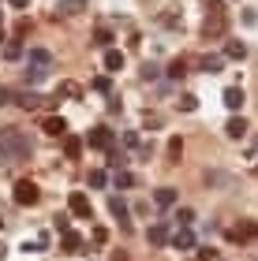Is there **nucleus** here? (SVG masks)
<instances>
[{
    "instance_id": "obj_1",
    "label": "nucleus",
    "mask_w": 258,
    "mask_h": 261,
    "mask_svg": "<svg viewBox=\"0 0 258 261\" xmlns=\"http://www.w3.org/2000/svg\"><path fill=\"white\" fill-rule=\"evenodd\" d=\"M30 153H34V146H30V138H27V130L0 127V161L15 164V161H27Z\"/></svg>"
},
{
    "instance_id": "obj_2",
    "label": "nucleus",
    "mask_w": 258,
    "mask_h": 261,
    "mask_svg": "<svg viewBox=\"0 0 258 261\" xmlns=\"http://www.w3.org/2000/svg\"><path fill=\"white\" fill-rule=\"evenodd\" d=\"M49 71H53V53L49 49H30V56H27V79L38 86V82L49 79Z\"/></svg>"
},
{
    "instance_id": "obj_3",
    "label": "nucleus",
    "mask_w": 258,
    "mask_h": 261,
    "mask_svg": "<svg viewBox=\"0 0 258 261\" xmlns=\"http://www.w3.org/2000/svg\"><path fill=\"white\" fill-rule=\"evenodd\" d=\"M225 30H228L225 8H217V11H206V22H202V38H206V41H221V38H225Z\"/></svg>"
},
{
    "instance_id": "obj_4",
    "label": "nucleus",
    "mask_w": 258,
    "mask_h": 261,
    "mask_svg": "<svg viewBox=\"0 0 258 261\" xmlns=\"http://www.w3.org/2000/svg\"><path fill=\"white\" fill-rule=\"evenodd\" d=\"M15 205H38L41 201V191H38V183H30V179H19L15 183Z\"/></svg>"
},
{
    "instance_id": "obj_5",
    "label": "nucleus",
    "mask_w": 258,
    "mask_h": 261,
    "mask_svg": "<svg viewBox=\"0 0 258 261\" xmlns=\"http://www.w3.org/2000/svg\"><path fill=\"white\" fill-rule=\"evenodd\" d=\"M228 239H232V243H251V239H258V220H243V224H236V228L228 231Z\"/></svg>"
},
{
    "instance_id": "obj_6",
    "label": "nucleus",
    "mask_w": 258,
    "mask_h": 261,
    "mask_svg": "<svg viewBox=\"0 0 258 261\" xmlns=\"http://www.w3.org/2000/svg\"><path fill=\"white\" fill-rule=\"evenodd\" d=\"M67 209H72V217H93V205H90V198H86L83 191H72Z\"/></svg>"
},
{
    "instance_id": "obj_7",
    "label": "nucleus",
    "mask_w": 258,
    "mask_h": 261,
    "mask_svg": "<svg viewBox=\"0 0 258 261\" xmlns=\"http://www.w3.org/2000/svg\"><path fill=\"white\" fill-rule=\"evenodd\" d=\"M15 97H19V105H22L27 112H34V109H45V105H53V101H56V97H41V93H34V90H27V93H15Z\"/></svg>"
},
{
    "instance_id": "obj_8",
    "label": "nucleus",
    "mask_w": 258,
    "mask_h": 261,
    "mask_svg": "<svg viewBox=\"0 0 258 261\" xmlns=\"http://www.w3.org/2000/svg\"><path fill=\"white\" fill-rule=\"evenodd\" d=\"M86 142L93 149H112V130L109 127H93L90 135H86Z\"/></svg>"
},
{
    "instance_id": "obj_9",
    "label": "nucleus",
    "mask_w": 258,
    "mask_h": 261,
    "mask_svg": "<svg viewBox=\"0 0 258 261\" xmlns=\"http://www.w3.org/2000/svg\"><path fill=\"white\" fill-rule=\"evenodd\" d=\"M41 130H45V135L64 138L67 135V120H64V116H41Z\"/></svg>"
},
{
    "instance_id": "obj_10",
    "label": "nucleus",
    "mask_w": 258,
    "mask_h": 261,
    "mask_svg": "<svg viewBox=\"0 0 258 261\" xmlns=\"http://www.w3.org/2000/svg\"><path fill=\"white\" fill-rule=\"evenodd\" d=\"M221 101H225V109L240 112V109H243V101H247V97H243V86H228L225 93H221Z\"/></svg>"
},
{
    "instance_id": "obj_11",
    "label": "nucleus",
    "mask_w": 258,
    "mask_h": 261,
    "mask_svg": "<svg viewBox=\"0 0 258 261\" xmlns=\"http://www.w3.org/2000/svg\"><path fill=\"white\" fill-rule=\"evenodd\" d=\"M64 157H67V161H79V157H83V138H79V135H64Z\"/></svg>"
},
{
    "instance_id": "obj_12",
    "label": "nucleus",
    "mask_w": 258,
    "mask_h": 261,
    "mask_svg": "<svg viewBox=\"0 0 258 261\" xmlns=\"http://www.w3.org/2000/svg\"><path fill=\"white\" fill-rule=\"evenodd\" d=\"M176 198H180V194H176V187H157V191H154V201H157L161 209H172Z\"/></svg>"
},
{
    "instance_id": "obj_13",
    "label": "nucleus",
    "mask_w": 258,
    "mask_h": 261,
    "mask_svg": "<svg viewBox=\"0 0 258 261\" xmlns=\"http://www.w3.org/2000/svg\"><path fill=\"white\" fill-rule=\"evenodd\" d=\"M169 243L176 246V250H191V246H195V235H191V228H180L176 235H169Z\"/></svg>"
},
{
    "instance_id": "obj_14",
    "label": "nucleus",
    "mask_w": 258,
    "mask_h": 261,
    "mask_svg": "<svg viewBox=\"0 0 258 261\" xmlns=\"http://www.w3.org/2000/svg\"><path fill=\"white\" fill-rule=\"evenodd\" d=\"M225 135L228 138H243L247 135V120H243V116H232V120L225 123Z\"/></svg>"
},
{
    "instance_id": "obj_15",
    "label": "nucleus",
    "mask_w": 258,
    "mask_h": 261,
    "mask_svg": "<svg viewBox=\"0 0 258 261\" xmlns=\"http://www.w3.org/2000/svg\"><path fill=\"white\" fill-rule=\"evenodd\" d=\"M109 213L127 228V217H131V213H127V201H124V198H109Z\"/></svg>"
},
{
    "instance_id": "obj_16",
    "label": "nucleus",
    "mask_w": 258,
    "mask_h": 261,
    "mask_svg": "<svg viewBox=\"0 0 258 261\" xmlns=\"http://www.w3.org/2000/svg\"><path fill=\"white\" fill-rule=\"evenodd\" d=\"M64 254H83V235H75V231H64Z\"/></svg>"
},
{
    "instance_id": "obj_17",
    "label": "nucleus",
    "mask_w": 258,
    "mask_h": 261,
    "mask_svg": "<svg viewBox=\"0 0 258 261\" xmlns=\"http://www.w3.org/2000/svg\"><path fill=\"white\" fill-rule=\"evenodd\" d=\"M198 67H202L206 75H217V71L225 67V56H202V60H198Z\"/></svg>"
},
{
    "instance_id": "obj_18",
    "label": "nucleus",
    "mask_w": 258,
    "mask_h": 261,
    "mask_svg": "<svg viewBox=\"0 0 258 261\" xmlns=\"http://www.w3.org/2000/svg\"><path fill=\"white\" fill-rule=\"evenodd\" d=\"M146 239L154 243V246H165L169 243V228H165V224H154V228L146 231Z\"/></svg>"
},
{
    "instance_id": "obj_19",
    "label": "nucleus",
    "mask_w": 258,
    "mask_h": 261,
    "mask_svg": "<svg viewBox=\"0 0 258 261\" xmlns=\"http://www.w3.org/2000/svg\"><path fill=\"white\" fill-rule=\"evenodd\" d=\"M124 67V53L120 49H105V71H120Z\"/></svg>"
},
{
    "instance_id": "obj_20",
    "label": "nucleus",
    "mask_w": 258,
    "mask_h": 261,
    "mask_svg": "<svg viewBox=\"0 0 258 261\" xmlns=\"http://www.w3.org/2000/svg\"><path fill=\"white\" fill-rule=\"evenodd\" d=\"M225 56H228V60H247V45H243V41H228Z\"/></svg>"
},
{
    "instance_id": "obj_21",
    "label": "nucleus",
    "mask_w": 258,
    "mask_h": 261,
    "mask_svg": "<svg viewBox=\"0 0 258 261\" xmlns=\"http://www.w3.org/2000/svg\"><path fill=\"white\" fill-rule=\"evenodd\" d=\"M56 11H64V15H79V11H86V0H60V8Z\"/></svg>"
},
{
    "instance_id": "obj_22",
    "label": "nucleus",
    "mask_w": 258,
    "mask_h": 261,
    "mask_svg": "<svg viewBox=\"0 0 258 261\" xmlns=\"http://www.w3.org/2000/svg\"><path fill=\"white\" fill-rule=\"evenodd\" d=\"M93 45H98V49H109V45H112V30L98 27V30H93Z\"/></svg>"
},
{
    "instance_id": "obj_23",
    "label": "nucleus",
    "mask_w": 258,
    "mask_h": 261,
    "mask_svg": "<svg viewBox=\"0 0 258 261\" xmlns=\"http://www.w3.org/2000/svg\"><path fill=\"white\" fill-rule=\"evenodd\" d=\"M165 75H169V79H183V75H187V60H183V56H176V60L169 64Z\"/></svg>"
},
{
    "instance_id": "obj_24",
    "label": "nucleus",
    "mask_w": 258,
    "mask_h": 261,
    "mask_svg": "<svg viewBox=\"0 0 258 261\" xmlns=\"http://www.w3.org/2000/svg\"><path fill=\"white\" fill-rule=\"evenodd\" d=\"M180 157H183V142L169 138V164H180Z\"/></svg>"
},
{
    "instance_id": "obj_25",
    "label": "nucleus",
    "mask_w": 258,
    "mask_h": 261,
    "mask_svg": "<svg viewBox=\"0 0 258 261\" xmlns=\"http://www.w3.org/2000/svg\"><path fill=\"white\" fill-rule=\"evenodd\" d=\"M79 82H60V86H56V97H79Z\"/></svg>"
},
{
    "instance_id": "obj_26",
    "label": "nucleus",
    "mask_w": 258,
    "mask_h": 261,
    "mask_svg": "<svg viewBox=\"0 0 258 261\" xmlns=\"http://www.w3.org/2000/svg\"><path fill=\"white\" fill-rule=\"evenodd\" d=\"M176 224H180V228H191V224H195V209H176Z\"/></svg>"
},
{
    "instance_id": "obj_27",
    "label": "nucleus",
    "mask_w": 258,
    "mask_h": 261,
    "mask_svg": "<svg viewBox=\"0 0 258 261\" xmlns=\"http://www.w3.org/2000/svg\"><path fill=\"white\" fill-rule=\"evenodd\" d=\"M4 60H22V45L19 41H8L4 45Z\"/></svg>"
},
{
    "instance_id": "obj_28",
    "label": "nucleus",
    "mask_w": 258,
    "mask_h": 261,
    "mask_svg": "<svg viewBox=\"0 0 258 261\" xmlns=\"http://www.w3.org/2000/svg\"><path fill=\"white\" fill-rule=\"evenodd\" d=\"M53 228L60 231V235H64V231H72V217H67V213H60V217H53Z\"/></svg>"
},
{
    "instance_id": "obj_29",
    "label": "nucleus",
    "mask_w": 258,
    "mask_h": 261,
    "mask_svg": "<svg viewBox=\"0 0 258 261\" xmlns=\"http://www.w3.org/2000/svg\"><path fill=\"white\" fill-rule=\"evenodd\" d=\"M161 22H165L169 30H180V27H183V19L176 15V11H165V15H161Z\"/></svg>"
},
{
    "instance_id": "obj_30",
    "label": "nucleus",
    "mask_w": 258,
    "mask_h": 261,
    "mask_svg": "<svg viewBox=\"0 0 258 261\" xmlns=\"http://www.w3.org/2000/svg\"><path fill=\"white\" fill-rule=\"evenodd\" d=\"M93 90H98V93H109V90H112V79H109V75H98V79H93Z\"/></svg>"
},
{
    "instance_id": "obj_31",
    "label": "nucleus",
    "mask_w": 258,
    "mask_h": 261,
    "mask_svg": "<svg viewBox=\"0 0 258 261\" xmlns=\"http://www.w3.org/2000/svg\"><path fill=\"white\" fill-rule=\"evenodd\" d=\"M180 109H183V112H195V109H198V97H195V93H183V97H180Z\"/></svg>"
},
{
    "instance_id": "obj_32",
    "label": "nucleus",
    "mask_w": 258,
    "mask_h": 261,
    "mask_svg": "<svg viewBox=\"0 0 258 261\" xmlns=\"http://www.w3.org/2000/svg\"><path fill=\"white\" fill-rule=\"evenodd\" d=\"M112 179H116V187H131V183H135V175H131V172H116Z\"/></svg>"
},
{
    "instance_id": "obj_33",
    "label": "nucleus",
    "mask_w": 258,
    "mask_h": 261,
    "mask_svg": "<svg viewBox=\"0 0 258 261\" xmlns=\"http://www.w3.org/2000/svg\"><path fill=\"white\" fill-rule=\"evenodd\" d=\"M90 187H98V191H101V187H105V172L93 168V172H90Z\"/></svg>"
},
{
    "instance_id": "obj_34",
    "label": "nucleus",
    "mask_w": 258,
    "mask_h": 261,
    "mask_svg": "<svg viewBox=\"0 0 258 261\" xmlns=\"http://www.w3.org/2000/svg\"><path fill=\"white\" fill-rule=\"evenodd\" d=\"M198 261H217V250L214 246H202V250H198Z\"/></svg>"
},
{
    "instance_id": "obj_35",
    "label": "nucleus",
    "mask_w": 258,
    "mask_h": 261,
    "mask_svg": "<svg viewBox=\"0 0 258 261\" xmlns=\"http://www.w3.org/2000/svg\"><path fill=\"white\" fill-rule=\"evenodd\" d=\"M15 34H19V38H27V34H30V19H19V27H15Z\"/></svg>"
},
{
    "instance_id": "obj_36",
    "label": "nucleus",
    "mask_w": 258,
    "mask_h": 261,
    "mask_svg": "<svg viewBox=\"0 0 258 261\" xmlns=\"http://www.w3.org/2000/svg\"><path fill=\"white\" fill-rule=\"evenodd\" d=\"M11 97H15V93H11L8 86H0V105H11Z\"/></svg>"
},
{
    "instance_id": "obj_37",
    "label": "nucleus",
    "mask_w": 258,
    "mask_h": 261,
    "mask_svg": "<svg viewBox=\"0 0 258 261\" xmlns=\"http://www.w3.org/2000/svg\"><path fill=\"white\" fill-rule=\"evenodd\" d=\"M243 22H247V27H254V22H258V11L247 8V11H243Z\"/></svg>"
},
{
    "instance_id": "obj_38",
    "label": "nucleus",
    "mask_w": 258,
    "mask_h": 261,
    "mask_svg": "<svg viewBox=\"0 0 258 261\" xmlns=\"http://www.w3.org/2000/svg\"><path fill=\"white\" fill-rule=\"evenodd\" d=\"M27 4H30V0H11V8H19V11L27 8Z\"/></svg>"
},
{
    "instance_id": "obj_39",
    "label": "nucleus",
    "mask_w": 258,
    "mask_h": 261,
    "mask_svg": "<svg viewBox=\"0 0 258 261\" xmlns=\"http://www.w3.org/2000/svg\"><path fill=\"white\" fill-rule=\"evenodd\" d=\"M0 38H4V15H0Z\"/></svg>"
},
{
    "instance_id": "obj_40",
    "label": "nucleus",
    "mask_w": 258,
    "mask_h": 261,
    "mask_svg": "<svg viewBox=\"0 0 258 261\" xmlns=\"http://www.w3.org/2000/svg\"><path fill=\"white\" fill-rule=\"evenodd\" d=\"M0 257H4V243H0Z\"/></svg>"
},
{
    "instance_id": "obj_41",
    "label": "nucleus",
    "mask_w": 258,
    "mask_h": 261,
    "mask_svg": "<svg viewBox=\"0 0 258 261\" xmlns=\"http://www.w3.org/2000/svg\"><path fill=\"white\" fill-rule=\"evenodd\" d=\"M254 168H258V164H254Z\"/></svg>"
}]
</instances>
